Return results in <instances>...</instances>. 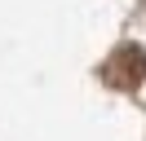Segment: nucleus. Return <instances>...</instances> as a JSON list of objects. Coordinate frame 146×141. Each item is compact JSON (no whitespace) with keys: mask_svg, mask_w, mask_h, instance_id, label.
<instances>
[{"mask_svg":"<svg viewBox=\"0 0 146 141\" xmlns=\"http://www.w3.org/2000/svg\"><path fill=\"white\" fill-rule=\"evenodd\" d=\"M102 79L111 88H137L146 79V49L137 44H119L106 62H102Z\"/></svg>","mask_w":146,"mask_h":141,"instance_id":"1","label":"nucleus"}]
</instances>
